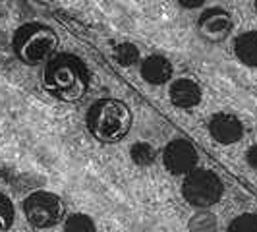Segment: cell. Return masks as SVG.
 Wrapping results in <instances>:
<instances>
[{"mask_svg":"<svg viewBox=\"0 0 257 232\" xmlns=\"http://www.w3.org/2000/svg\"><path fill=\"white\" fill-rule=\"evenodd\" d=\"M43 81H45V89L52 97L66 103H76L85 95L89 77L85 66L77 56L58 54L49 60Z\"/></svg>","mask_w":257,"mask_h":232,"instance_id":"6da1fadb","label":"cell"},{"mask_svg":"<svg viewBox=\"0 0 257 232\" xmlns=\"http://www.w3.org/2000/svg\"><path fill=\"white\" fill-rule=\"evenodd\" d=\"M87 128L91 136L99 142H120L132 128V112L128 104L118 99L95 101L87 110Z\"/></svg>","mask_w":257,"mask_h":232,"instance_id":"7a4b0ae2","label":"cell"},{"mask_svg":"<svg viewBox=\"0 0 257 232\" xmlns=\"http://www.w3.org/2000/svg\"><path fill=\"white\" fill-rule=\"evenodd\" d=\"M14 52L26 64H37L51 58L58 47V37L43 24H26L14 33Z\"/></svg>","mask_w":257,"mask_h":232,"instance_id":"3957f363","label":"cell"},{"mask_svg":"<svg viewBox=\"0 0 257 232\" xmlns=\"http://www.w3.org/2000/svg\"><path fill=\"white\" fill-rule=\"evenodd\" d=\"M224 186L220 178L209 168H193L186 174L182 182V195L190 205L197 209H205L219 203L222 197Z\"/></svg>","mask_w":257,"mask_h":232,"instance_id":"277c9868","label":"cell"},{"mask_svg":"<svg viewBox=\"0 0 257 232\" xmlns=\"http://www.w3.org/2000/svg\"><path fill=\"white\" fill-rule=\"evenodd\" d=\"M26 219L37 228H51L66 217L64 201L51 192H35L24 201Z\"/></svg>","mask_w":257,"mask_h":232,"instance_id":"5b68a950","label":"cell"},{"mask_svg":"<svg viewBox=\"0 0 257 232\" xmlns=\"http://www.w3.org/2000/svg\"><path fill=\"white\" fill-rule=\"evenodd\" d=\"M234 22L224 8H209L197 18V33L207 43H222L230 35Z\"/></svg>","mask_w":257,"mask_h":232,"instance_id":"8992f818","label":"cell"},{"mask_svg":"<svg viewBox=\"0 0 257 232\" xmlns=\"http://www.w3.org/2000/svg\"><path fill=\"white\" fill-rule=\"evenodd\" d=\"M197 151L192 142L188 140H172L163 151V163L170 174L180 176L188 174L197 167Z\"/></svg>","mask_w":257,"mask_h":232,"instance_id":"52a82bcc","label":"cell"},{"mask_svg":"<svg viewBox=\"0 0 257 232\" xmlns=\"http://www.w3.org/2000/svg\"><path fill=\"white\" fill-rule=\"evenodd\" d=\"M207 130H209L211 138L222 145H232V143L240 142L244 136L242 120L228 112H217L211 116L207 122Z\"/></svg>","mask_w":257,"mask_h":232,"instance_id":"ba28073f","label":"cell"},{"mask_svg":"<svg viewBox=\"0 0 257 232\" xmlns=\"http://www.w3.org/2000/svg\"><path fill=\"white\" fill-rule=\"evenodd\" d=\"M168 97H170V103L178 108H193L201 101V87L195 79L180 77V79L172 81V85L168 89Z\"/></svg>","mask_w":257,"mask_h":232,"instance_id":"9c48e42d","label":"cell"},{"mask_svg":"<svg viewBox=\"0 0 257 232\" xmlns=\"http://www.w3.org/2000/svg\"><path fill=\"white\" fill-rule=\"evenodd\" d=\"M142 77L151 85H163L172 77V64L161 54H151L142 62Z\"/></svg>","mask_w":257,"mask_h":232,"instance_id":"30bf717a","label":"cell"},{"mask_svg":"<svg viewBox=\"0 0 257 232\" xmlns=\"http://www.w3.org/2000/svg\"><path fill=\"white\" fill-rule=\"evenodd\" d=\"M234 56L238 62L249 68H257V31H245L234 39Z\"/></svg>","mask_w":257,"mask_h":232,"instance_id":"8fae6325","label":"cell"},{"mask_svg":"<svg viewBox=\"0 0 257 232\" xmlns=\"http://www.w3.org/2000/svg\"><path fill=\"white\" fill-rule=\"evenodd\" d=\"M130 157H132V161H134L136 165H140V167H149V165H153L155 159H157V151H155L153 145H149V143H145V142H140L132 145Z\"/></svg>","mask_w":257,"mask_h":232,"instance_id":"7c38bea8","label":"cell"},{"mask_svg":"<svg viewBox=\"0 0 257 232\" xmlns=\"http://www.w3.org/2000/svg\"><path fill=\"white\" fill-rule=\"evenodd\" d=\"M114 60L120 66H134L140 62V49L134 43H122L114 49Z\"/></svg>","mask_w":257,"mask_h":232,"instance_id":"4fadbf2b","label":"cell"},{"mask_svg":"<svg viewBox=\"0 0 257 232\" xmlns=\"http://www.w3.org/2000/svg\"><path fill=\"white\" fill-rule=\"evenodd\" d=\"M190 228L192 230H215L217 228V217L213 213H197L193 215V219L190 220Z\"/></svg>","mask_w":257,"mask_h":232,"instance_id":"5bb4252c","label":"cell"},{"mask_svg":"<svg viewBox=\"0 0 257 232\" xmlns=\"http://www.w3.org/2000/svg\"><path fill=\"white\" fill-rule=\"evenodd\" d=\"M66 228L68 230H95V222L83 213H74V215H68Z\"/></svg>","mask_w":257,"mask_h":232,"instance_id":"9a60e30c","label":"cell"},{"mask_svg":"<svg viewBox=\"0 0 257 232\" xmlns=\"http://www.w3.org/2000/svg\"><path fill=\"white\" fill-rule=\"evenodd\" d=\"M14 222V205L8 195L0 193V230L10 228Z\"/></svg>","mask_w":257,"mask_h":232,"instance_id":"2e32d148","label":"cell"},{"mask_svg":"<svg viewBox=\"0 0 257 232\" xmlns=\"http://www.w3.org/2000/svg\"><path fill=\"white\" fill-rule=\"evenodd\" d=\"M230 230H257V213H244L238 215L228 224Z\"/></svg>","mask_w":257,"mask_h":232,"instance_id":"e0dca14e","label":"cell"},{"mask_svg":"<svg viewBox=\"0 0 257 232\" xmlns=\"http://www.w3.org/2000/svg\"><path fill=\"white\" fill-rule=\"evenodd\" d=\"M245 163H247L251 168H255L257 170V143L255 145H251V147L245 151Z\"/></svg>","mask_w":257,"mask_h":232,"instance_id":"ac0fdd59","label":"cell"},{"mask_svg":"<svg viewBox=\"0 0 257 232\" xmlns=\"http://www.w3.org/2000/svg\"><path fill=\"white\" fill-rule=\"evenodd\" d=\"M182 8H188V10H193V8H199L205 0H176Z\"/></svg>","mask_w":257,"mask_h":232,"instance_id":"d6986e66","label":"cell"},{"mask_svg":"<svg viewBox=\"0 0 257 232\" xmlns=\"http://www.w3.org/2000/svg\"><path fill=\"white\" fill-rule=\"evenodd\" d=\"M253 10H255V14H257V0H253Z\"/></svg>","mask_w":257,"mask_h":232,"instance_id":"ffe728a7","label":"cell"}]
</instances>
